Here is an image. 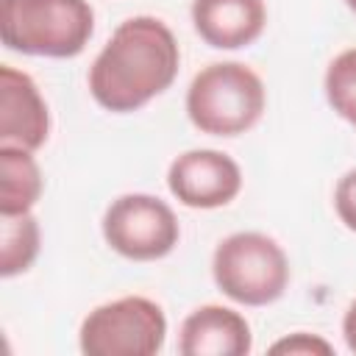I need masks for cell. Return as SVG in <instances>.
<instances>
[{
	"label": "cell",
	"instance_id": "cell-16",
	"mask_svg": "<svg viewBox=\"0 0 356 356\" xmlns=\"http://www.w3.org/2000/svg\"><path fill=\"white\" fill-rule=\"evenodd\" d=\"M342 337H345L348 350L356 353V300H350V306L345 309V317H342Z\"/></svg>",
	"mask_w": 356,
	"mask_h": 356
},
{
	"label": "cell",
	"instance_id": "cell-14",
	"mask_svg": "<svg viewBox=\"0 0 356 356\" xmlns=\"http://www.w3.org/2000/svg\"><path fill=\"white\" fill-rule=\"evenodd\" d=\"M270 353H284V356H334V345L323 339L320 334L309 331H295L270 345Z\"/></svg>",
	"mask_w": 356,
	"mask_h": 356
},
{
	"label": "cell",
	"instance_id": "cell-3",
	"mask_svg": "<svg viewBox=\"0 0 356 356\" xmlns=\"http://www.w3.org/2000/svg\"><path fill=\"white\" fill-rule=\"evenodd\" d=\"M186 117L209 136L248 134L267 108V89L256 70L242 61L203 67L186 89Z\"/></svg>",
	"mask_w": 356,
	"mask_h": 356
},
{
	"label": "cell",
	"instance_id": "cell-1",
	"mask_svg": "<svg viewBox=\"0 0 356 356\" xmlns=\"http://www.w3.org/2000/svg\"><path fill=\"white\" fill-rule=\"evenodd\" d=\"M181 47L172 28L150 14L122 19L95 56L86 83L92 100L111 114H131L164 95L178 78Z\"/></svg>",
	"mask_w": 356,
	"mask_h": 356
},
{
	"label": "cell",
	"instance_id": "cell-8",
	"mask_svg": "<svg viewBox=\"0 0 356 356\" xmlns=\"http://www.w3.org/2000/svg\"><path fill=\"white\" fill-rule=\"evenodd\" d=\"M50 136V108L36 81L11 67H0V145L39 150Z\"/></svg>",
	"mask_w": 356,
	"mask_h": 356
},
{
	"label": "cell",
	"instance_id": "cell-11",
	"mask_svg": "<svg viewBox=\"0 0 356 356\" xmlns=\"http://www.w3.org/2000/svg\"><path fill=\"white\" fill-rule=\"evenodd\" d=\"M44 192V175L33 150L0 145V214L33 211Z\"/></svg>",
	"mask_w": 356,
	"mask_h": 356
},
{
	"label": "cell",
	"instance_id": "cell-9",
	"mask_svg": "<svg viewBox=\"0 0 356 356\" xmlns=\"http://www.w3.org/2000/svg\"><path fill=\"white\" fill-rule=\"evenodd\" d=\"M253 350V331L245 314L231 306L206 303L192 309L178 328L181 356H248Z\"/></svg>",
	"mask_w": 356,
	"mask_h": 356
},
{
	"label": "cell",
	"instance_id": "cell-5",
	"mask_svg": "<svg viewBox=\"0 0 356 356\" xmlns=\"http://www.w3.org/2000/svg\"><path fill=\"white\" fill-rule=\"evenodd\" d=\"M167 339L164 309L145 295H122L95 306L78 328L83 356H156Z\"/></svg>",
	"mask_w": 356,
	"mask_h": 356
},
{
	"label": "cell",
	"instance_id": "cell-2",
	"mask_svg": "<svg viewBox=\"0 0 356 356\" xmlns=\"http://www.w3.org/2000/svg\"><path fill=\"white\" fill-rule=\"evenodd\" d=\"M95 33L89 0H0L3 47L19 56L75 58Z\"/></svg>",
	"mask_w": 356,
	"mask_h": 356
},
{
	"label": "cell",
	"instance_id": "cell-7",
	"mask_svg": "<svg viewBox=\"0 0 356 356\" xmlns=\"http://www.w3.org/2000/svg\"><path fill=\"white\" fill-rule=\"evenodd\" d=\"M167 189L186 209H222L242 192V170L222 150L195 147L170 161Z\"/></svg>",
	"mask_w": 356,
	"mask_h": 356
},
{
	"label": "cell",
	"instance_id": "cell-12",
	"mask_svg": "<svg viewBox=\"0 0 356 356\" xmlns=\"http://www.w3.org/2000/svg\"><path fill=\"white\" fill-rule=\"evenodd\" d=\"M42 250V228L33 211L0 214V275L14 278L33 267Z\"/></svg>",
	"mask_w": 356,
	"mask_h": 356
},
{
	"label": "cell",
	"instance_id": "cell-13",
	"mask_svg": "<svg viewBox=\"0 0 356 356\" xmlns=\"http://www.w3.org/2000/svg\"><path fill=\"white\" fill-rule=\"evenodd\" d=\"M323 92L337 117L356 128V47L337 53L325 70Z\"/></svg>",
	"mask_w": 356,
	"mask_h": 356
},
{
	"label": "cell",
	"instance_id": "cell-10",
	"mask_svg": "<svg viewBox=\"0 0 356 356\" xmlns=\"http://www.w3.org/2000/svg\"><path fill=\"white\" fill-rule=\"evenodd\" d=\"M195 33L214 50H242L267 28L264 0H192Z\"/></svg>",
	"mask_w": 356,
	"mask_h": 356
},
{
	"label": "cell",
	"instance_id": "cell-15",
	"mask_svg": "<svg viewBox=\"0 0 356 356\" xmlns=\"http://www.w3.org/2000/svg\"><path fill=\"white\" fill-rule=\"evenodd\" d=\"M334 211L339 222L356 234V167L348 170L334 186Z\"/></svg>",
	"mask_w": 356,
	"mask_h": 356
},
{
	"label": "cell",
	"instance_id": "cell-17",
	"mask_svg": "<svg viewBox=\"0 0 356 356\" xmlns=\"http://www.w3.org/2000/svg\"><path fill=\"white\" fill-rule=\"evenodd\" d=\"M345 6H348V8L353 11V14H356V0H345Z\"/></svg>",
	"mask_w": 356,
	"mask_h": 356
},
{
	"label": "cell",
	"instance_id": "cell-4",
	"mask_svg": "<svg viewBox=\"0 0 356 356\" xmlns=\"http://www.w3.org/2000/svg\"><path fill=\"white\" fill-rule=\"evenodd\" d=\"M217 289L239 306H270L289 286V256L261 231H236L217 242L211 253Z\"/></svg>",
	"mask_w": 356,
	"mask_h": 356
},
{
	"label": "cell",
	"instance_id": "cell-6",
	"mask_svg": "<svg viewBox=\"0 0 356 356\" xmlns=\"http://www.w3.org/2000/svg\"><path fill=\"white\" fill-rule=\"evenodd\" d=\"M106 245L128 261H156L175 250L181 225L170 203L147 192L114 197L100 222Z\"/></svg>",
	"mask_w": 356,
	"mask_h": 356
}]
</instances>
